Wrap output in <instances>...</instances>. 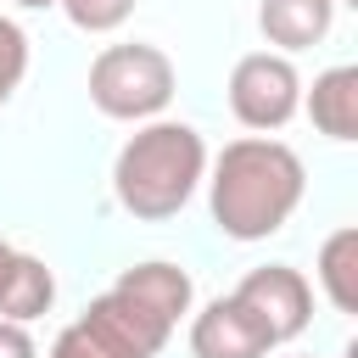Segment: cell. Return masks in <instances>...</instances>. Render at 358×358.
<instances>
[{"label":"cell","mask_w":358,"mask_h":358,"mask_svg":"<svg viewBox=\"0 0 358 358\" xmlns=\"http://www.w3.org/2000/svg\"><path fill=\"white\" fill-rule=\"evenodd\" d=\"M207 185H213V224L229 241H268L296 213L308 173L285 140L246 134V140H229L218 151Z\"/></svg>","instance_id":"cell-1"},{"label":"cell","mask_w":358,"mask_h":358,"mask_svg":"<svg viewBox=\"0 0 358 358\" xmlns=\"http://www.w3.org/2000/svg\"><path fill=\"white\" fill-rule=\"evenodd\" d=\"M207 173V145L190 123H162L151 117L145 129H134L112 162V190L123 201V213L134 218H173L196 185Z\"/></svg>","instance_id":"cell-2"},{"label":"cell","mask_w":358,"mask_h":358,"mask_svg":"<svg viewBox=\"0 0 358 358\" xmlns=\"http://www.w3.org/2000/svg\"><path fill=\"white\" fill-rule=\"evenodd\" d=\"M168 336H173V324L157 308H145L134 291L112 285L56 336L50 358H157Z\"/></svg>","instance_id":"cell-3"},{"label":"cell","mask_w":358,"mask_h":358,"mask_svg":"<svg viewBox=\"0 0 358 358\" xmlns=\"http://www.w3.org/2000/svg\"><path fill=\"white\" fill-rule=\"evenodd\" d=\"M90 101L117 123H151L173 101V62L157 45H106L90 62Z\"/></svg>","instance_id":"cell-4"},{"label":"cell","mask_w":358,"mask_h":358,"mask_svg":"<svg viewBox=\"0 0 358 358\" xmlns=\"http://www.w3.org/2000/svg\"><path fill=\"white\" fill-rule=\"evenodd\" d=\"M296 106H302V78H296L285 50H252V56L235 62V73H229V112L246 129H257V134L285 129L296 117Z\"/></svg>","instance_id":"cell-5"},{"label":"cell","mask_w":358,"mask_h":358,"mask_svg":"<svg viewBox=\"0 0 358 358\" xmlns=\"http://www.w3.org/2000/svg\"><path fill=\"white\" fill-rule=\"evenodd\" d=\"M229 296L263 324V336H268L274 347H280V341H296V336L308 330V319H313V285H308L291 263L252 268Z\"/></svg>","instance_id":"cell-6"},{"label":"cell","mask_w":358,"mask_h":358,"mask_svg":"<svg viewBox=\"0 0 358 358\" xmlns=\"http://www.w3.org/2000/svg\"><path fill=\"white\" fill-rule=\"evenodd\" d=\"M190 352L196 358H263L274 352V341L235 296H218L190 319Z\"/></svg>","instance_id":"cell-7"},{"label":"cell","mask_w":358,"mask_h":358,"mask_svg":"<svg viewBox=\"0 0 358 358\" xmlns=\"http://www.w3.org/2000/svg\"><path fill=\"white\" fill-rule=\"evenodd\" d=\"M336 0H257V28L280 50H308L330 34Z\"/></svg>","instance_id":"cell-8"},{"label":"cell","mask_w":358,"mask_h":358,"mask_svg":"<svg viewBox=\"0 0 358 358\" xmlns=\"http://www.w3.org/2000/svg\"><path fill=\"white\" fill-rule=\"evenodd\" d=\"M308 117L330 140H358V67H330L308 90Z\"/></svg>","instance_id":"cell-9"},{"label":"cell","mask_w":358,"mask_h":358,"mask_svg":"<svg viewBox=\"0 0 358 358\" xmlns=\"http://www.w3.org/2000/svg\"><path fill=\"white\" fill-rule=\"evenodd\" d=\"M117 285L123 291H134L145 308H157L168 324H179L185 313H190V274L179 268V263H134V268H123L117 274Z\"/></svg>","instance_id":"cell-10"},{"label":"cell","mask_w":358,"mask_h":358,"mask_svg":"<svg viewBox=\"0 0 358 358\" xmlns=\"http://www.w3.org/2000/svg\"><path fill=\"white\" fill-rule=\"evenodd\" d=\"M319 285L336 313H358V229L352 224H341L319 246Z\"/></svg>","instance_id":"cell-11"},{"label":"cell","mask_w":358,"mask_h":358,"mask_svg":"<svg viewBox=\"0 0 358 358\" xmlns=\"http://www.w3.org/2000/svg\"><path fill=\"white\" fill-rule=\"evenodd\" d=\"M50 302H56V280H50V268H45L39 257L17 252V263H11V274H6V285H0V319L28 324V319H39Z\"/></svg>","instance_id":"cell-12"},{"label":"cell","mask_w":358,"mask_h":358,"mask_svg":"<svg viewBox=\"0 0 358 358\" xmlns=\"http://www.w3.org/2000/svg\"><path fill=\"white\" fill-rule=\"evenodd\" d=\"M56 6H62L67 22L84 28V34H112V28H123L129 11H134V0H56Z\"/></svg>","instance_id":"cell-13"},{"label":"cell","mask_w":358,"mask_h":358,"mask_svg":"<svg viewBox=\"0 0 358 358\" xmlns=\"http://www.w3.org/2000/svg\"><path fill=\"white\" fill-rule=\"evenodd\" d=\"M22 73H28V34L11 17H0V106L17 95Z\"/></svg>","instance_id":"cell-14"},{"label":"cell","mask_w":358,"mask_h":358,"mask_svg":"<svg viewBox=\"0 0 358 358\" xmlns=\"http://www.w3.org/2000/svg\"><path fill=\"white\" fill-rule=\"evenodd\" d=\"M0 358H39L34 352V336L17 319H0Z\"/></svg>","instance_id":"cell-15"},{"label":"cell","mask_w":358,"mask_h":358,"mask_svg":"<svg viewBox=\"0 0 358 358\" xmlns=\"http://www.w3.org/2000/svg\"><path fill=\"white\" fill-rule=\"evenodd\" d=\"M11 263H17V246H6V241H0V285H6V274H11Z\"/></svg>","instance_id":"cell-16"},{"label":"cell","mask_w":358,"mask_h":358,"mask_svg":"<svg viewBox=\"0 0 358 358\" xmlns=\"http://www.w3.org/2000/svg\"><path fill=\"white\" fill-rule=\"evenodd\" d=\"M17 6H28V11H45V6H56V0H17Z\"/></svg>","instance_id":"cell-17"},{"label":"cell","mask_w":358,"mask_h":358,"mask_svg":"<svg viewBox=\"0 0 358 358\" xmlns=\"http://www.w3.org/2000/svg\"><path fill=\"white\" fill-rule=\"evenodd\" d=\"M336 6H358V0H336Z\"/></svg>","instance_id":"cell-18"}]
</instances>
